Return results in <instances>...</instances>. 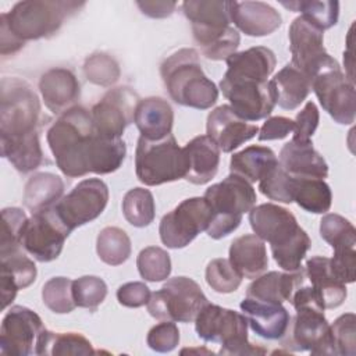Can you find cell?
<instances>
[{"instance_id": "25", "label": "cell", "mask_w": 356, "mask_h": 356, "mask_svg": "<svg viewBox=\"0 0 356 356\" xmlns=\"http://www.w3.org/2000/svg\"><path fill=\"white\" fill-rule=\"evenodd\" d=\"M280 165L296 178H318L328 177V165L323 156L313 147L310 142H286L280 152Z\"/></svg>"}, {"instance_id": "44", "label": "cell", "mask_w": 356, "mask_h": 356, "mask_svg": "<svg viewBox=\"0 0 356 356\" xmlns=\"http://www.w3.org/2000/svg\"><path fill=\"white\" fill-rule=\"evenodd\" d=\"M293 181H295V177L289 175L278 163L259 181V189L270 200H275L281 203H292Z\"/></svg>"}, {"instance_id": "40", "label": "cell", "mask_w": 356, "mask_h": 356, "mask_svg": "<svg viewBox=\"0 0 356 356\" xmlns=\"http://www.w3.org/2000/svg\"><path fill=\"white\" fill-rule=\"evenodd\" d=\"M122 214L131 225L138 228L147 227L156 214L152 192L145 188L129 189L122 199Z\"/></svg>"}, {"instance_id": "6", "label": "cell", "mask_w": 356, "mask_h": 356, "mask_svg": "<svg viewBox=\"0 0 356 356\" xmlns=\"http://www.w3.org/2000/svg\"><path fill=\"white\" fill-rule=\"evenodd\" d=\"M203 197L213 214L206 229L213 239H221L234 232L242 222V216L249 213L257 200L252 184L235 174L209 186Z\"/></svg>"}, {"instance_id": "41", "label": "cell", "mask_w": 356, "mask_h": 356, "mask_svg": "<svg viewBox=\"0 0 356 356\" xmlns=\"http://www.w3.org/2000/svg\"><path fill=\"white\" fill-rule=\"evenodd\" d=\"M136 267L143 280L160 282L167 280L171 274V259L164 249L159 246H147L139 252Z\"/></svg>"}, {"instance_id": "10", "label": "cell", "mask_w": 356, "mask_h": 356, "mask_svg": "<svg viewBox=\"0 0 356 356\" xmlns=\"http://www.w3.org/2000/svg\"><path fill=\"white\" fill-rule=\"evenodd\" d=\"M209 303L196 281L188 277H174L150 295L147 312L160 321H195L199 312Z\"/></svg>"}, {"instance_id": "43", "label": "cell", "mask_w": 356, "mask_h": 356, "mask_svg": "<svg viewBox=\"0 0 356 356\" xmlns=\"http://www.w3.org/2000/svg\"><path fill=\"white\" fill-rule=\"evenodd\" d=\"M42 299L47 309L57 314L72 312L76 305L72 296V280L53 277L42 288Z\"/></svg>"}, {"instance_id": "37", "label": "cell", "mask_w": 356, "mask_h": 356, "mask_svg": "<svg viewBox=\"0 0 356 356\" xmlns=\"http://www.w3.org/2000/svg\"><path fill=\"white\" fill-rule=\"evenodd\" d=\"M92 343L76 332H51L44 330L40 335L36 355H92Z\"/></svg>"}, {"instance_id": "48", "label": "cell", "mask_w": 356, "mask_h": 356, "mask_svg": "<svg viewBox=\"0 0 356 356\" xmlns=\"http://www.w3.org/2000/svg\"><path fill=\"white\" fill-rule=\"evenodd\" d=\"M206 282L218 293H231L239 288L242 277L228 259H214L206 267Z\"/></svg>"}, {"instance_id": "8", "label": "cell", "mask_w": 356, "mask_h": 356, "mask_svg": "<svg viewBox=\"0 0 356 356\" xmlns=\"http://www.w3.org/2000/svg\"><path fill=\"white\" fill-rule=\"evenodd\" d=\"M200 339L221 343V355H263L267 350L248 341V320L243 314L207 303L195 318Z\"/></svg>"}, {"instance_id": "53", "label": "cell", "mask_w": 356, "mask_h": 356, "mask_svg": "<svg viewBox=\"0 0 356 356\" xmlns=\"http://www.w3.org/2000/svg\"><path fill=\"white\" fill-rule=\"evenodd\" d=\"M150 295V289L145 282L134 281L127 282L118 288L117 300L125 307H140L147 305Z\"/></svg>"}, {"instance_id": "4", "label": "cell", "mask_w": 356, "mask_h": 356, "mask_svg": "<svg viewBox=\"0 0 356 356\" xmlns=\"http://www.w3.org/2000/svg\"><path fill=\"white\" fill-rule=\"evenodd\" d=\"M182 11L191 21L195 42L207 58L220 61L236 53L241 38L229 25L227 1L188 0L182 3Z\"/></svg>"}, {"instance_id": "38", "label": "cell", "mask_w": 356, "mask_h": 356, "mask_svg": "<svg viewBox=\"0 0 356 356\" xmlns=\"http://www.w3.org/2000/svg\"><path fill=\"white\" fill-rule=\"evenodd\" d=\"M96 252L106 264L120 266L131 256V239L124 229L106 227L97 235Z\"/></svg>"}, {"instance_id": "17", "label": "cell", "mask_w": 356, "mask_h": 356, "mask_svg": "<svg viewBox=\"0 0 356 356\" xmlns=\"http://www.w3.org/2000/svg\"><path fill=\"white\" fill-rule=\"evenodd\" d=\"M44 330L42 318L33 310L25 306H13L1 321V355H36L38 343Z\"/></svg>"}, {"instance_id": "34", "label": "cell", "mask_w": 356, "mask_h": 356, "mask_svg": "<svg viewBox=\"0 0 356 356\" xmlns=\"http://www.w3.org/2000/svg\"><path fill=\"white\" fill-rule=\"evenodd\" d=\"M64 192L63 179L51 172H38L25 184L24 204L33 213L53 207Z\"/></svg>"}, {"instance_id": "20", "label": "cell", "mask_w": 356, "mask_h": 356, "mask_svg": "<svg viewBox=\"0 0 356 356\" xmlns=\"http://www.w3.org/2000/svg\"><path fill=\"white\" fill-rule=\"evenodd\" d=\"M207 136L220 152L231 153L259 132V127L241 118L228 104L216 107L207 115Z\"/></svg>"}, {"instance_id": "14", "label": "cell", "mask_w": 356, "mask_h": 356, "mask_svg": "<svg viewBox=\"0 0 356 356\" xmlns=\"http://www.w3.org/2000/svg\"><path fill=\"white\" fill-rule=\"evenodd\" d=\"M295 310L296 314L289 320L281 345L293 352L309 350L312 355H334L331 330L324 309L303 306Z\"/></svg>"}, {"instance_id": "27", "label": "cell", "mask_w": 356, "mask_h": 356, "mask_svg": "<svg viewBox=\"0 0 356 356\" xmlns=\"http://www.w3.org/2000/svg\"><path fill=\"white\" fill-rule=\"evenodd\" d=\"M134 122L140 136L149 140H160L171 134L174 124V111L167 100L159 96H150L139 100Z\"/></svg>"}, {"instance_id": "18", "label": "cell", "mask_w": 356, "mask_h": 356, "mask_svg": "<svg viewBox=\"0 0 356 356\" xmlns=\"http://www.w3.org/2000/svg\"><path fill=\"white\" fill-rule=\"evenodd\" d=\"M139 96L127 86L108 90L90 111L96 134L103 138L118 139L125 128L134 122Z\"/></svg>"}, {"instance_id": "51", "label": "cell", "mask_w": 356, "mask_h": 356, "mask_svg": "<svg viewBox=\"0 0 356 356\" xmlns=\"http://www.w3.org/2000/svg\"><path fill=\"white\" fill-rule=\"evenodd\" d=\"M330 266L335 277L343 284H352L356 280V249L353 246L334 249Z\"/></svg>"}, {"instance_id": "33", "label": "cell", "mask_w": 356, "mask_h": 356, "mask_svg": "<svg viewBox=\"0 0 356 356\" xmlns=\"http://www.w3.org/2000/svg\"><path fill=\"white\" fill-rule=\"evenodd\" d=\"M277 164L278 159L270 147L252 145L231 156L229 171L253 184L260 181Z\"/></svg>"}, {"instance_id": "54", "label": "cell", "mask_w": 356, "mask_h": 356, "mask_svg": "<svg viewBox=\"0 0 356 356\" xmlns=\"http://www.w3.org/2000/svg\"><path fill=\"white\" fill-rule=\"evenodd\" d=\"M295 122L286 117H270L259 129V140H277L286 138L293 131Z\"/></svg>"}, {"instance_id": "49", "label": "cell", "mask_w": 356, "mask_h": 356, "mask_svg": "<svg viewBox=\"0 0 356 356\" xmlns=\"http://www.w3.org/2000/svg\"><path fill=\"white\" fill-rule=\"evenodd\" d=\"M331 339L334 355L355 356L356 355V316L345 313L339 316L331 325Z\"/></svg>"}, {"instance_id": "9", "label": "cell", "mask_w": 356, "mask_h": 356, "mask_svg": "<svg viewBox=\"0 0 356 356\" xmlns=\"http://www.w3.org/2000/svg\"><path fill=\"white\" fill-rule=\"evenodd\" d=\"M135 172L147 186H157L185 178L186 160L184 149L178 146L172 134L149 140L139 136L135 150Z\"/></svg>"}, {"instance_id": "3", "label": "cell", "mask_w": 356, "mask_h": 356, "mask_svg": "<svg viewBox=\"0 0 356 356\" xmlns=\"http://www.w3.org/2000/svg\"><path fill=\"white\" fill-rule=\"evenodd\" d=\"M160 74L170 97L181 106L207 110L218 99V89L203 72L195 49H179L168 56Z\"/></svg>"}, {"instance_id": "5", "label": "cell", "mask_w": 356, "mask_h": 356, "mask_svg": "<svg viewBox=\"0 0 356 356\" xmlns=\"http://www.w3.org/2000/svg\"><path fill=\"white\" fill-rule=\"evenodd\" d=\"M85 1L74 0H25L0 15V22L21 42L49 38L64 19L79 11Z\"/></svg>"}, {"instance_id": "36", "label": "cell", "mask_w": 356, "mask_h": 356, "mask_svg": "<svg viewBox=\"0 0 356 356\" xmlns=\"http://www.w3.org/2000/svg\"><path fill=\"white\" fill-rule=\"evenodd\" d=\"M1 156L22 174L36 170L43 163L39 134L10 142H0Z\"/></svg>"}, {"instance_id": "11", "label": "cell", "mask_w": 356, "mask_h": 356, "mask_svg": "<svg viewBox=\"0 0 356 356\" xmlns=\"http://www.w3.org/2000/svg\"><path fill=\"white\" fill-rule=\"evenodd\" d=\"M292 65L310 82L318 75L341 68L324 47V33L302 15L296 17L288 31Z\"/></svg>"}, {"instance_id": "26", "label": "cell", "mask_w": 356, "mask_h": 356, "mask_svg": "<svg viewBox=\"0 0 356 356\" xmlns=\"http://www.w3.org/2000/svg\"><path fill=\"white\" fill-rule=\"evenodd\" d=\"M182 149L186 160L185 179L195 185L210 182L218 171V146L207 135H199L189 140Z\"/></svg>"}, {"instance_id": "7", "label": "cell", "mask_w": 356, "mask_h": 356, "mask_svg": "<svg viewBox=\"0 0 356 356\" xmlns=\"http://www.w3.org/2000/svg\"><path fill=\"white\" fill-rule=\"evenodd\" d=\"M40 102L31 85L17 76L0 83V142L18 140L38 134Z\"/></svg>"}, {"instance_id": "2", "label": "cell", "mask_w": 356, "mask_h": 356, "mask_svg": "<svg viewBox=\"0 0 356 356\" xmlns=\"http://www.w3.org/2000/svg\"><path fill=\"white\" fill-rule=\"evenodd\" d=\"M47 143L58 170L70 177H83L90 172V154L96 131L92 114L82 106L63 113L47 131Z\"/></svg>"}, {"instance_id": "22", "label": "cell", "mask_w": 356, "mask_h": 356, "mask_svg": "<svg viewBox=\"0 0 356 356\" xmlns=\"http://www.w3.org/2000/svg\"><path fill=\"white\" fill-rule=\"evenodd\" d=\"M242 314L254 334L264 339H281L289 325L291 316L282 303L245 298L241 302Z\"/></svg>"}, {"instance_id": "13", "label": "cell", "mask_w": 356, "mask_h": 356, "mask_svg": "<svg viewBox=\"0 0 356 356\" xmlns=\"http://www.w3.org/2000/svg\"><path fill=\"white\" fill-rule=\"evenodd\" d=\"M71 232L53 206L32 214L25 225L21 245L35 260L49 263L60 256Z\"/></svg>"}, {"instance_id": "16", "label": "cell", "mask_w": 356, "mask_h": 356, "mask_svg": "<svg viewBox=\"0 0 356 356\" xmlns=\"http://www.w3.org/2000/svg\"><path fill=\"white\" fill-rule=\"evenodd\" d=\"M108 202V188L99 178L81 181L74 189L54 204L58 216L65 225L74 231L96 220L106 209Z\"/></svg>"}, {"instance_id": "24", "label": "cell", "mask_w": 356, "mask_h": 356, "mask_svg": "<svg viewBox=\"0 0 356 356\" xmlns=\"http://www.w3.org/2000/svg\"><path fill=\"white\" fill-rule=\"evenodd\" d=\"M14 249L7 253H0V289L1 309H6L19 289L29 286L36 280V266L22 250Z\"/></svg>"}, {"instance_id": "29", "label": "cell", "mask_w": 356, "mask_h": 356, "mask_svg": "<svg viewBox=\"0 0 356 356\" xmlns=\"http://www.w3.org/2000/svg\"><path fill=\"white\" fill-rule=\"evenodd\" d=\"M228 260L242 278H257L268 267L264 241L254 234H246L234 239L229 246Z\"/></svg>"}, {"instance_id": "52", "label": "cell", "mask_w": 356, "mask_h": 356, "mask_svg": "<svg viewBox=\"0 0 356 356\" xmlns=\"http://www.w3.org/2000/svg\"><path fill=\"white\" fill-rule=\"evenodd\" d=\"M320 121L318 108L313 102H307L305 107L296 114L295 127H293V136L292 140L296 142H310L312 136L314 135Z\"/></svg>"}, {"instance_id": "32", "label": "cell", "mask_w": 356, "mask_h": 356, "mask_svg": "<svg viewBox=\"0 0 356 356\" xmlns=\"http://www.w3.org/2000/svg\"><path fill=\"white\" fill-rule=\"evenodd\" d=\"M275 104L284 110H295L299 107L312 90L310 79L296 70L292 64H286L270 81Z\"/></svg>"}, {"instance_id": "21", "label": "cell", "mask_w": 356, "mask_h": 356, "mask_svg": "<svg viewBox=\"0 0 356 356\" xmlns=\"http://www.w3.org/2000/svg\"><path fill=\"white\" fill-rule=\"evenodd\" d=\"M231 22L248 36H267L277 31L281 14L263 1H227Z\"/></svg>"}, {"instance_id": "45", "label": "cell", "mask_w": 356, "mask_h": 356, "mask_svg": "<svg viewBox=\"0 0 356 356\" xmlns=\"http://www.w3.org/2000/svg\"><path fill=\"white\" fill-rule=\"evenodd\" d=\"M26 214L18 207H6L1 211V235L0 253H7L22 248L21 239L28 222Z\"/></svg>"}, {"instance_id": "19", "label": "cell", "mask_w": 356, "mask_h": 356, "mask_svg": "<svg viewBox=\"0 0 356 356\" xmlns=\"http://www.w3.org/2000/svg\"><path fill=\"white\" fill-rule=\"evenodd\" d=\"M321 107L332 117V120L342 125H349L355 121L356 96L355 83L338 70L327 71L312 82Z\"/></svg>"}, {"instance_id": "30", "label": "cell", "mask_w": 356, "mask_h": 356, "mask_svg": "<svg viewBox=\"0 0 356 356\" xmlns=\"http://www.w3.org/2000/svg\"><path fill=\"white\" fill-rule=\"evenodd\" d=\"M305 273L325 309H335L343 303L348 295L346 284L335 277L328 257L313 256L306 261Z\"/></svg>"}, {"instance_id": "23", "label": "cell", "mask_w": 356, "mask_h": 356, "mask_svg": "<svg viewBox=\"0 0 356 356\" xmlns=\"http://www.w3.org/2000/svg\"><path fill=\"white\" fill-rule=\"evenodd\" d=\"M39 90L46 107L54 114H63L75 107L81 86L71 70L51 68L39 79Z\"/></svg>"}, {"instance_id": "47", "label": "cell", "mask_w": 356, "mask_h": 356, "mask_svg": "<svg viewBox=\"0 0 356 356\" xmlns=\"http://www.w3.org/2000/svg\"><path fill=\"white\" fill-rule=\"evenodd\" d=\"M107 285L96 275H83L72 281V296L75 305L95 312L106 299Z\"/></svg>"}, {"instance_id": "46", "label": "cell", "mask_w": 356, "mask_h": 356, "mask_svg": "<svg viewBox=\"0 0 356 356\" xmlns=\"http://www.w3.org/2000/svg\"><path fill=\"white\" fill-rule=\"evenodd\" d=\"M83 74L95 85L111 86L118 81L121 71L114 57L106 53H95L85 60Z\"/></svg>"}, {"instance_id": "39", "label": "cell", "mask_w": 356, "mask_h": 356, "mask_svg": "<svg viewBox=\"0 0 356 356\" xmlns=\"http://www.w3.org/2000/svg\"><path fill=\"white\" fill-rule=\"evenodd\" d=\"M281 4L289 10L302 13V17L312 22L314 26L321 29L332 28L338 22L339 3L331 0H296V1H281Z\"/></svg>"}, {"instance_id": "31", "label": "cell", "mask_w": 356, "mask_h": 356, "mask_svg": "<svg viewBox=\"0 0 356 356\" xmlns=\"http://www.w3.org/2000/svg\"><path fill=\"white\" fill-rule=\"evenodd\" d=\"M225 61L228 68L224 75L259 81H267L277 64L273 50L264 46H254L248 50L234 53Z\"/></svg>"}, {"instance_id": "12", "label": "cell", "mask_w": 356, "mask_h": 356, "mask_svg": "<svg viewBox=\"0 0 356 356\" xmlns=\"http://www.w3.org/2000/svg\"><path fill=\"white\" fill-rule=\"evenodd\" d=\"M211 216V209L204 197L182 200L160 221L159 234L163 245L170 249L188 246L202 231L207 229Z\"/></svg>"}, {"instance_id": "1", "label": "cell", "mask_w": 356, "mask_h": 356, "mask_svg": "<svg viewBox=\"0 0 356 356\" xmlns=\"http://www.w3.org/2000/svg\"><path fill=\"white\" fill-rule=\"evenodd\" d=\"M249 222L254 235L270 243L278 267L288 273L302 268L312 241L289 210L274 203H263L249 211Z\"/></svg>"}, {"instance_id": "55", "label": "cell", "mask_w": 356, "mask_h": 356, "mask_svg": "<svg viewBox=\"0 0 356 356\" xmlns=\"http://www.w3.org/2000/svg\"><path fill=\"white\" fill-rule=\"evenodd\" d=\"M136 6L140 8V11L152 18H165L170 17L175 7V1H136Z\"/></svg>"}, {"instance_id": "42", "label": "cell", "mask_w": 356, "mask_h": 356, "mask_svg": "<svg viewBox=\"0 0 356 356\" xmlns=\"http://www.w3.org/2000/svg\"><path fill=\"white\" fill-rule=\"evenodd\" d=\"M320 236L332 249L353 246L356 248V229L345 217L330 213L320 221Z\"/></svg>"}, {"instance_id": "15", "label": "cell", "mask_w": 356, "mask_h": 356, "mask_svg": "<svg viewBox=\"0 0 356 356\" xmlns=\"http://www.w3.org/2000/svg\"><path fill=\"white\" fill-rule=\"evenodd\" d=\"M220 89L229 100L231 108L245 121L266 118L275 107V96L270 81L224 75L220 81Z\"/></svg>"}, {"instance_id": "35", "label": "cell", "mask_w": 356, "mask_h": 356, "mask_svg": "<svg viewBox=\"0 0 356 356\" xmlns=\"http://www.w3.org/2000/svg\"><path fill=\"white\" fill-rule=\"evenodd\" d=\"M293 202L309 213L324 214L332 203L330 185L318 178H296L293 181Z\"/></svg>"}, {"instance_id": "50", "label": "cell", "mask_w": 356, "mask_h": 356, "mask_svg": "<svg viewBox=\"0 0 356 356\" xmlns=\"http://www.w3.org/2000/svg\"><path fill=\"white\" fill-rule=\"evenodd\" d=\"M146 342L152 350L171 352L179 343V330L174 321H161L150 328Z\"/></svg>"}, {"instance_id": "28", "label": "cell", "mask_w": 356, "mask_h": 356, "mask_svg": "<svg viewBox=\"0 0 356 356\" xmlns=\"http://www.w3.org/2000/svg\"><path fill=\"white\" fill-rule=\"evenodd\" d=\"M305 270L292 273L268 271L259 275L246 291V296L257 300L282 303L291 302L295 291L305 284Z\"/></svg>"}]
</instances>
